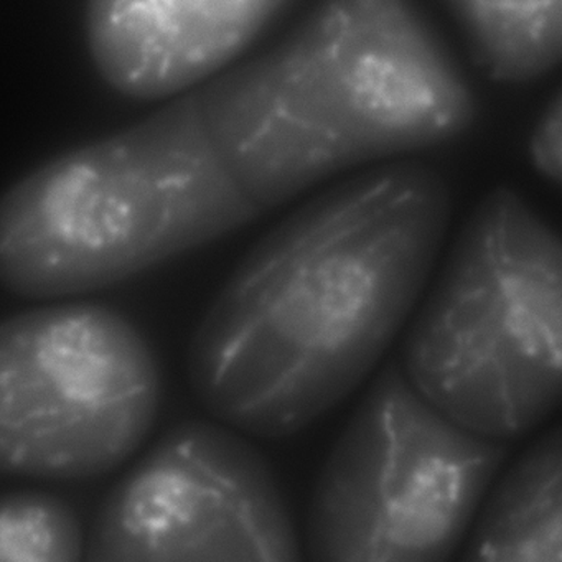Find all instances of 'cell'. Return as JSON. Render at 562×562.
I'll return each mask as SVG.
<instances>
[{"mask_svg":"<svg viewBox=\"0 0 562 562\" xmlns=\"http://www.w3.org/2000/svg\"><path fill=\"white\" fill-rule=\"evenodd\" d=\"M529 150L536 169L562 186V91L539 120Z\"/></svg>","mask_w":562,"mask_h":562,"instance_id":"cell-12","label":"cell"},{"mask_svg":"<svg viewBox=\"0 0 562 562\" xmlns=\"http://www.w3.org/2000/svg\"><path fill=\"white\" fill-rule=\"evenodd\" d=\"M87 562H302L266 457L216 420L170 429L98 509Z\"/></svg>","mask_w":562,"mask_h":562,"instance_id":"cell-7","label":"cell"},{"mask_svg":"<svg viewBox=\"0 0 562 562\" xmlns=\"http://www.w3.org/2000/svg\"><path fill=\"white\" fill-rule=\"evenodd\" d=\"M0 562H87L80 519L70 503L37 490L5 495Z\"/></svg>","mask_w":562,"mask_h":562,"instance_id":"cell-11","label":"cell"},{"mask_svg":"<svg viewBox=\"0 0 562 562\" xmlns=\"http://www.w3.org/2000/svg\"><path fill=\"white\" fill-rule=\"evenodd\" d=\"M452 216L439 167L394 160L328 187L266 233L196 325L200 406L258 439L301 432L374 370L423 294Z\"/></svg>","mask_w":562,"mask_h":562,"instance_id":"cell-1","label":"cell"},{"mask_svg":"<svg viewBox=\"0 0 562 562\" xmlns=\"http://www.w3.org/2000/svg\"><path fill=\"white\" fill-rule=\"evenodd\" d=\"M153 348L114 308L44 305L0 327V467L9 475L78 482L113 472L159 414Z\"/></svg>","mask_w":562,"mask_h":562,"instance_id":"cell-6","label":"cell"},{"mask_svg":"<svg viewBox=\"0 0 562 562\" xmlns=\"http://www.w3.org/2000/svg\"><path fill=\"white\" fill-rule=\"evenodd\" d=\"M462 562H562V426L502 480Z\"/></svg>","mask_w":562,"mask_h":562,"instance_id":"cell-9","label":"cell"},{"mask_svg":"<svg viewBox=\"0 0 562 562\" xmlns=\"http://www.w3.org/2000/svg\"><path fill=\"white\" fill-rule=\"evenodd\" d=\"M446 416L508 442L562 404V238L498 187L480 200L401 360Z\"/></svg>","mask_w":562,"mask_h":562,"instance_id":"cell-4","label":"cell"},{"mask_svg":"<svg viewBox=\"0 0 562 562\" xmlns=\"http://www.w3.org/2000/svg\"><path fill=\"white\" fill-rule=\"evenodd\" d=\"M199 91L223 166L266 213L348 170L449 143L476 116L439 25L407 0L314 5Z\"/></svg>","mask_w":562,"mask_h":562,"instance_id":"cell-2","label":"cell"},{"mask_svg":"<svg viewBox=\"0 0 562 562\" xmlns=\"http://www.w3.org/2000/svg\"><path fill=\"white\" fill-rule=\"evenodd\" d=\"M506 456L434 406L401 361L374 378L308 506V562H447Z\"/></svg>","mask_w":562,"mask_h":562,"instance_id":"cell-5","label":"cell"},{"mask_svg":"<svg viewBox=\"0 0 562 562\" xmlns=\"http://www.w3.org/2000/svg\"><path fill=\"white\" fill-rule=\"evenodd\" d=\"M289 0H100L83 12L101 80L134 101L177 100L205 87L281 24Z\"/></svg>","mask_w":562,"mask_h":562,"instance_id":"cell-8","label":"cell"},{"mask_svg":"<svg viewBox=\"0 0 562 562\" xmlns=\"http://www.w3.org/2000/svg\"><path fill=\"white\" fill-rule=\"evenodd\" d=\"M199 90L55 156L5 192V291L55 301L110 288L266 215L223 166Z\"/></svg>","mask_w":562,"mask_h":562,"instance_id":"cell-3","label":"cell"},{"mask_svg":"<svg viewBox=\"0 0 562 562\" xmlns=\"http://www.w3.org/2000/svg\"><path fill=\"white\" fill-rule=\"evenodd\" d=\"M467 54L493 81L528 83L562 65V0L446 2Z\"/></svg>","mask_w":562,"mask_h":562,"instance_id":"cell-10","label":"cell"}]
</instances>
